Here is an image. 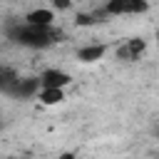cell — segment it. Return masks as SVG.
<instances>
[{"label":"cell","mask_w":159,"mask_h":159,"mask_svg":"<svg viewBox=\"0 0 159 159\" xmlns=\"http://www.w3.org/2000/svg\"><path fill=\"white\" fill-rule=\"evenodd\" d=\"M10 37H12L17 45H22V47L45 50V47H50L52 42L62 40V32L55 30L52 25H30V22H25V25L12 27V30H10Z\"/></svg>","instance_id":"obj_1"},{"label":"cell","mask_w":159,"mask_h":159,"mask_svg":"<svg viewBox=\"0 0 159 159\" xmlns=\"http://www.w3.org/2000/svg\"><path fill=\"white\" fill-rule=\"evenodd\" d=\"M104 10L109 15H142L149 10V2L147 0H109L104 5Z\"/></svg>","instance_id":"obj_2"},{"label":"cell","mask_w":159,"mask_h":159,"mask_svg":"<svg viewBox=\"0 0 159 159\" xmlns=\"http://www.w3.org/2000/svg\"><path fill=\"white\" fill-rule=\"evenodd\" d=\"M40 87H42L40 77H20L10 97H15V99H30V97H37Z\"/></svg>","instance_id":"obj_3"},{"label":"cell","mask_w":159,"mask_h":159,"mask_svg":"<svg viewBox=\"0 0 159 159\" xmlns=\"http://www.w3.org/2000/svg\"><path fill=\"white\" fill-rule=\"evenodd\" d=\"M144 40H139V37H132V40H127L122 47H117V60H122V62H134V60H139L142 57V52H144Z\"/></svg>","instance_id":"obj_4"},{"label":"cell","mask_w":159,"mask_h":159,"mask_svg":"<svg viewBox=\"0 0 159 159\" xmlns=\"http://www.w3.org/2000/svg\"><path fill=\"white\" fill-rule=\"evenodd\" d=\"M72 82V77L67 75V72H62V70H45L42 75H40V84L42 87H67Z\"/></svg>","instance_id":"obj_5"},{"label":"cell","mask_w":159,"mask_h":159,"mask_svg":"<svg viewBox=\"0 0 159 159\" xmlns=\"http://www.w3.org/2000/svg\"><path fill=\"white\" fill-rule=\"evenodd\" d=\"M37 99H40L42 104H47V107L62 104V102H65V89H62V87H40Z\"/></svg>","instance_id":"obj_6"},{"label":"cell","mask_w":159,"mask_h":159,"mask_svg":"<svg viewBox=\"0 0 159 159\" xmlns=\"http://www.w3.org/2000/svg\"><path fill=\"white\" fill-rule=\"evenodd\" d=\"M102 57H104V45H87V47H80L77 50V60L84 62V65L99 62Z\"/></svg>","instance_id":"obj_7"},{"label":"cell","mask_w":159,"mask_h":159,"mask_svg":"<svg viewBox=\"0 0 159 159\" xmlns=\"http://www.w3.org/2000/svg\"><path fill=\"white\" fill-rule=\"evenodd\" d=\"M17 72L10 70V67H2L0 65V94H12L15 84H17Z\"/></svg>","instance_id":"obj_8"},{"label":"cell","mask_w":159,"mask_h":159,"mask_svg":"<svg viewBox=\"0 0 159 159\" xmlns=\"http://www.w3.org/2000/svg\"><path fill=\"white\" fill-rule=\"evenodd\" d=\"M25 22H30V25H52L55 22V12L47 10V7H37V10L25 15Z\"/></svg>","instance_id":"obj_9"},{"label":"cell","mask_w":159,"mask_h":159,"mask_svg":"<svg viewBox=\"0 0 159 159\" xmlns=\"http://www.w3.org/2000/svg\"><path fill=\"white\" fill-rule=\"evenodd\" d=\"M109 12L107 10H97V12H80L77 17H75V22L77 25H82V27H89V25H97V22H104V17H107Z\"/></svg>","instance_id":"obj_10"},{"label":"cell","mask_w":159,"mask_h":159,"mask_svg":"<svg viewBox=\"0 0 159 159\" xmlns=\"http://www.w3.org/2000/svg\"><path fill=\"white\" fill-rule=\"evenodd\" d=\"M72 5V0H52V7L55 10H67Z\"/></svg>","instance_id":"obj_11"},{"label":"cell","mask_w":159,"mask_h":159,"mask_svg":"<svg viewBox=\"0 0 159 159\" xmlns=\"http://www.w3.org/2000/svg\"><path fill=\"white\" fill-rule=\"evenodd\" d=\"M0 127H2V117H0Z\"/></svg>","instance_id":"obj_12"},{"label":"cell","mask_w":159,"mask_h":159,"mask_svg":"<svg viewBox=\"0 0 159 159\" xmlns=\"http://www.w3.org/2000/svg\"><path fill=\"white\" fill-rule=\"evenodd\" d=\"M157 45H159V37H157Z\"/></svg>","instance_id":"obj_13"}]
</instances>
